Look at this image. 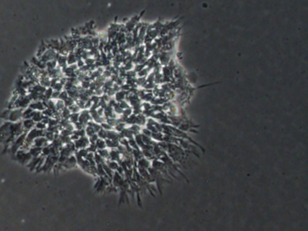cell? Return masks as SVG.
Listing matches in <instances>:
<instances>
[{
    "instance_id": "d4e9b609",
    "label": "cell",
    "mask_w": 308,
    "mask_h": 231,
    "mask_svg": "<svg viewBox=\"0 0 308 231\" xmlns=\"http://www.w3.org/2000/svg\"><path fill=\"white\" fill-rule=\"evenodd\" d=\"M95 145H96L97 149H104V148H107V146H106V142H105V140H103V139L99 138V139L96 141Z\"/></svg>"
},
{
    "instance_id": "e575fe53",
    "label": "cell",
    "mask_w": 308,
    "mask_h": 231,
    "mask_svg": "<svg viewBox=\"0 0 308 231\" xmlns=\"http://www.w3.org/2000/svg\"><path fill=\"white\" fill-rule=\"evenodd\" d=\"M100 127H101V128H102V129L106 130V131H109V130L114 129V128L112 127L110 125H109V124L107 123L106 121H105V122H102L101 124H100Z\"/></svg>"
},
{
    "instance_id": "5bb4252c",
    "label": "cell",
    "mask_w": 308,
    "mask_h": 231,
    "mask_svg": "<svg viewBox=\"0 0 308 231\" xmlns=\"http://www.w3.org/2000/svg\"><path fill=\"white\" fill-rule=\"evenodd\" d=\"M129 92H127V91H123V90H118L115 93L114 95V98L117 102H119V101H122V100H126V98L127 96L128 95Z\"/></svg>"
},
{
    "instance_id": "cb8c5ba5",
    "label": "cell",
    "mask_w": 308,
    "mask_h": 231,
    "mask_svg": "<svg viewBox=\"0 0 308 231\" xmlns=\"http://www.w3.org/2000/svg\"><path fill=\"white\" fill-rule=\"evenodd\" d=\"M141 128H142V127L137 125V124H135V125H131V126L129 127V129L131 130V132L133 133L134 135H138V134H140Z\"/></svg>"
},
{
    "instance_id": "b9f144b4",
    "label": "cell",
    "mask_w": 308,
    "mask_h": 231,
    "mask_svg": "<svg viewBox=\"0 0 308 231\" xmlns=\"http://www.w3.org/2000/svg\"><path fill=\"white\" fill-rule=\"evenodd\" d=\"M98 139H99V137H98V135H97V134H94V135H91V137H89V140H90V143H91V144H95L96 141H97Z\"/></svg>"
},
{
    "instance_id": "3957f363",
    "label": "cell",
    "mask_w": 308,
    "mask_h": 231,
    "mask_svg": "<svg viewBox=\"0 0 308 231\" xmlns=\"http://www.w3.org/2000/svg\"><path fill=\"white\" fill-rule=\"evenodd\" d=\"M74 145L76 147V150H79V149H82V148H87L89 146V145H90V140H89V137H87V135H85V137H80L79 139L75 140L74 142Z\"/></svg>"
},
{
    "instance_id": "8d00e7d4",
    "label": "cell",
    "mask_w": 308,
    "mask_h": 231,
    "mask_svg": "<svg viewBox=\"0 0 308 231\" xmlns=\"http://www.w3.org/2000/svg\"><path fill=\"white\" fill-rule=\"evenodd\" d=\"M69 96H68V92L66 91V90H62L61 92H60V96H59V99H61V100H62V101H64V100L65 99H66L67 98H68Z\"/></svg>"
},
{
    "instance_id": "83f0119b",
    "label": "cell",
    "mask_w": 308,
    "mask_h": 231,
    "mask_svg": "<svg viewBox=\"0 0 308 231\" xmlns=\"http://www.w3.org/2000/svg\"><path fill=\"white\" fill-rule=\"evenodd\" d=\"M69 109H70V113H80V112H81V108H79V106L78 105H77L76 103H74L73 105H72V106H69V108H68Z\"/></svg>"
},
{
    "instance_id": "4fadbf2b",
    "label": "cell",
    "mask_w": 308,
    "mask_h": 231,
    "mask_svg": "<svg viewBox=\"0 0 308 231\" xmlns=\"http://www.w3.org/2000/svg\"><path fill=\"white\" fill-rule=\"evenodd\" d=\"M51 78L48 75H42L39 77V84L45 88H50Z\"/></svg>"
},
{
    "instance_id": "f546056e",
    "label": "cell",
    "mask_w": 308,
    "mask_h": 231,
    "mask_svg": "<svg viewBox=\"0 0 308 231\" xmlns=\"http://www.w3.org/2000/svg\"><path fill=\"white\" fill-rule=\"evenodd\" d=\"M97 135H98V137L100 138V139H103V140L107 139V131H106V130H104V129H102V128L97 133Z\"/></svg>"
},
{
    "instance_id": "2e32d148",
    "label": "cell",
    "mask_w": 308,
    "mask_h": 231,
    "mask_svg": "<svg viewBox=\"0 0 308 231\" xmlns=\"http://www.w3.org/2000/svg\"><path fill=\"white\" fill-rule=\"evenodd\" d=\"M105 142H106L107 148H109V149H117V146L119 145V142H118V141H113V140L106 139Z\"/></svg>"
},
{
    "instance_id": "484cf974",
    "label": "cell",
    "mask_w": 308,
    "mask_h": 231,
    "mask_svg": "<svg viewBox=\"0 0 308 231\" xmlns=\"http://www.w3.org/2000/svg\"><path fill=\"white\" fill-rule=\"evenodd\" d=\"M57 67V62L55 60H52L46 62V70H52Z\"/></svg>"
},
{
    "instance_id": "e0dca14e",
    "label": "cell",
    "mask_w": 308,
    "mask_h": 231,
    "mask_svg": "<svg viewBox=\"0 0 308 231\" xmlns=\"http://www.w3.org/2000/svg\"><path fill=\"white\" fill-rule=\"evenodd\" d=\"M43 118H44V115L42 113V111H34V113H33L31 119H33L35 123H37V122L42 121Z\"/></svg>"
},
{
    "instance_id": "7a4b0ae2",
    "label": "cell",
    "mask_w": 308,
    "mask_h": 231,
    "mask_svg": "<svg viewBox=\"0 0 308 231\" xmlns=\"http://www.w3.org/2000/svg\"><path fill=\"white\" fill-rule=\"evenodd\" d=\"M56 55H57V52H56V51L48 48V49L45 51V52L44 53V54L41 56L39 59H40V60L42 61V62H47L52 61V60H55Z\"/></svg>"
},
{
    "instance_id": "52a82bcc",
    "label": "cell",
    "mask_w": 308,
    "mask_h": 231,
    "mask_svg": "<svg viewBox=\"0 0 308 231\" xmlns=\"http://www.w3.org/2000/svg\"><path fill=\"white\" fill-rule=\"evenodd\" d=\"M28 108H30L34 111H44L46 108V106L44 102L40 101V100H36V101H32L29 104Z\"/></svg>"
},
{
    "instance_id": "277c9868",
    "label": "cell",
    "mask_w": 308,
    "mask_h": 231,
    "mask_svg": "<svg viewBox=\"0 0 308 231\" xmlns=\"http://www.w3.org/2000/svg\"><path fill=\"white\" fill-rule=\"evenodd\" d=\"M91 120H92V119H91V117L89 109L81 110V112L79 113V121L78 122L83 124L84 126H87V123Z\"/></svg>"
},
{
    "instance_id": "4316f807",
    "label": "cell",
    "mask_w": 308,
    "mask_h": 231,
    "mask_svg": "<svg viewBox=\"0 0 308 231\" xmlns=\"http://www.w3.org/2000/svg\"><path fill=\"white\" fill-rule=\"evenodd\" d=\"M69 120L70 123L75 124L79 121V113H72L69 117Z\"/></svg>"
},
{
    "instance_id": "74e56055",
    "label": "cell",
    "mask_w": 308,
    "mask_h": 231,
    "mask_svg": "<svg viewBox=\"0 0 308 231\" xmlns=\"http://www.w3.org/2000/svg\"><path fill=\"white\" fill-rule=\"evenodd\" d=\"M140 133L142 135H146V137H151V135H152V132L150 131L149 129H147L146 127H142Z\"/></svg>"
},
{
    "instance_id": "ba28073f",
    "label": "cell",
    "mask_w": 308,
    "mask_h": 231,
    "mask_svg": "<svg viewBox=\"0 0 308 231\" xmlns=\"http://www.w3.org/2000/svg\"><path fill=\"white\" fill-rule=\"evenodd\" d=\"M136 166L148 170L151 167V161H150V160H148V159L145 158V157H142V158H140L138 160L137 163H136Z\"/></svg>"
},
{
    "instance_id": "603a6c76",
    "label": "cell",
    "mask_w": 308,
    "mask_h": 231,
    "mask_svg": "<svg viewBox=\"0 0 308 231\" xmlns=\"http://www.w3.org/2000/svg\"><path fill=\"white\" fill-rule=\"evenodd\" d=\"M54 104H55V108H56V111L58 112H61L64 108H65V105H64V101H62V100L61 99H57L54 101Z\"/></svg>"
},
{
    "instance_id": "8992f818",
    "label": "cell",
    "mask_w": 308,
    "mask_h": 231,
    "mask_svg": "<svg viewBox=\"0 0 308 231\" xmlns=\"http://www.w3.org/2000/svg\"><path fill=\"white\" fill-rule=\"evenodd\" d=\"M21 122H22V127H23V133L29 132L35 126V122L33 119H31V118H29V119H22Z\"/></svg>"
},
{
    "instance_id": "30bf717a",
    "label": "cell",
    "mask_w": 308,
    "mask_h": 231,
    "mask_svg": "<svg viewBox=\"0 0 308 231\" xmlns=\"http://www.w3.org/2000/svg\"><path fill=\"white\" fill-rule=\"evenodd\" d=\"M55 61L57 62V67L60 69H63L67 66V58L64 55H61L57 52V55L55 57Z\"/></svg>"
},
{
    "instance_id": "f1b7e54d",
    "label": "cell",
    "mask_w": 308,
    "mask_h": 231,
    "mask_svg": "<svg viewBox=\"0 0 308 231\" xmlns=\"http://www.w3.org/2000/svg\"><path fill=\"white\" fill-rule=\"evenodd\" d=\"M85 133H86V135H87L88 137H90L91 135H94V134H97L95 131H94L93 127H90V126H86V127H85Z\"/></svg>"
},
{
    "instance_id": "ab89813d",
    "label": "cell",
    "mask_w": 308,
    "mask_h": 231,
    "mask_svg": "<svg viewBox=\"0 0 308 231\" xmlns=\"http://www.w3.org/2000/svg\"><path fill=\"white\" fill-rule=\"evenodd\" d=\"M104 94V91L102 90V88H96L95 90H94V95L95 96H98V97H101L102 95Z\"/></svg>"
},
{
    "instance_id": "60d3db41",
    "label": "cell",
    "mask_w": 308,
    "mask_h": 231,
    "mask_svg": "<svg viewBox=\"0 0 308 231\" xmlns=\"http://www.w3.org/2000/svg\"><path fill=\"white\" fill-rule=\"evenodd\" d=\"M60 92H61V91L53 90V91H52V98H51V99H52V100H54V101H55V100H57V99H59V96H60Z\"/></svg>"
},
{
    "instance_id": "d590c367",
    "label": "cell",
    "mask_w": 308,
    "mask_h": 231,
    "mask_svg": "<svg viewBox=\"0 0 308 231\" xmlns=\"http://www.w3.org/2000/svg\"><path fill=\"white\" fill-rule=\"evenodd\" d=\"M84 62H85V65H87V66H92V65H94V63H95V60H94V58L92 57H89L87 58L86 60H84Z\"/></svg>"
},
{
    "instance_id": "d6a6232c",
    "label": "cell",
    "mask_w": 308,
    "mask_h": 231,
    "mask_svg": "<svg viewBox=\"0 0 308 231\" xmlns=\"http://www.w3.org/2000/svg\"><path fill=\"white\" fill-rule=\"evenodd\" d=\"M34 127L36 128V129H39V130H44H44L46 129V127H47V126L45 125L44 123H43L42 121H41V122H37V123H35V126H34Z\"/></svg>"
},
{
    "instance_id": "7bdbcfd3",
    "label": "cell",
    "mask_w": 308,
    "mask_h": 231,
    "mask_svg": "<svg viewBox=\"0 0 308 231\" xmlns=\"http://www.w3.org/2000/svg\"><path fill=\"white\" fill-rule=\"evenodd\" d=\"M76 65H77V66H78V68H79V69H81V67H83L84 65H85L84 60H82V59H79V60L77 61V62H76Z\"/></svg>"
},
{
    "instance_id": "8fae6325",
    "label": "cell",
    "mask_w": 308,
    "mask_h": 231,
    "mask_svg": "<svg viewBox=\"0 0 308 231\" xmlns=\"http://www.w3.org/2000/svg\"><path fill=\"white\" fill-rule=\"evenodd\" d=\"M108 160H111V161H116V162H119L121 160V155L119 151L117 149H110L109 150V159Z\"/></svg>"
},
{
    "instance_id": "9a60e30c",
    "label": "cell",
    "mask_w": 308,
    "mask_h": 231,
    "mask_svg": "<svg viewBox=\"0 0 308 231\" xmlns=\"http://www.w3.org/2000/svg\"><path fill=\"white\" fill-rule=\"evenodd\" d=\"M34 113V110L31 109L30 108H26L23 109V113H22V119H29V118H32Z\"/></svg>"
},
{
    "instance_id": "5b68a950",
    "label": "cell",
    "mask_w": 308,
    "mask_h": 231,
    "mask_svg": "<svg viewBox=\"0 0 308 231\" xmlns=\"http://www.w3.org/2000/svg\"><path fill=\"white\" fill-rule=\"evenodd\" d=\"M62 165L66 169H72V168H74L76 165H78V163H77V159L75 157L74 155H70L65 161L62 163Z\"/></svg>"
},
{
    "instance_id": "7402d4cb",
    "label": "cell",
    "mask_w": 308,
    "mask_h": 231,
    "mask_svg": "<svg viewBox=\"0 0 308 231\" xmlns=\"http://www.w3.org/2000/svg\"><path fill=\"white\" fill-rule=\"evenodd\" d=\"M70 114H72V113H70V109H69L68 108H66V106H65V108L60 112L61 118H62V119H69V117H70Z\"/></svg>"
},
{
    "instance_id": "9c48e42d",
    "label": "cell",
    "mask_w": 308,
    "mask_h": 231,
    "mask_svg": "<svg viewBox=\"0 0 308 231\" xmlns=\"http://www.w3.org/2000/svg\"><path fill=\"white\" fill-rule=\"evenodd\" d=\"M33 145H34V146H36V147L43 148V147H44V146L49 145V142L47 141V139H46L44 137H37V138H35V139L34 140Z\"/></svg>"
},
{
    "instance_id": "d6986e66",
    "label": "cell",
    "mask_w": 308,
    "mask_h": 231,
    "mask_svg": "<svg viewBox=\"0 0 308 231\" xmlns=\"http://www.w3.org/2000/svg\"><path fill=\"white\" fill-rule=\"evenodd\" d=\"M67 58V65H72V64H76L77 62V58L74 54V52H69L68 55L66 56Z\"/></svg>"
},
{
    "instance_id": "44dd1931",
    "label": "cell",
    "mask_w": 308,
    "mask_h": 231,
    "mask_svg": "<svg viewBox=\"0 0 308 231\" xmlns=\"http://www.w3.org/2000/svg\"><path fill=\"white\" fill-rule=\"evenodd\" d=\"M105 163H106V164L108 165V166H109L112 171H116L117 169V167L119 166L118 163L116 162V161H111V160H106Z\"/></svg>"
},
{
    "instance_id": "4dcf8cb0",
    "label": "cell",
    "mask_w": 308,
    "mask_h": 231,
    "mask_svg": "<svg viewBox=\"0 0 308 231\" xmlns=\"http://www.w3.org/2000/svg\"><path fill=\"white\" fill-rule=\"evenodd\" d=\"M128 142V145L129 146L132 148V149H140V148L138 147V145H137V143H136V141L134 138H131V139H128L127 140Z\"/></svg>"
},
{
    "instance_id": "836d02e7",
    "label": "cell",
    "mask_w": 308,
    "mask_h": 231,
    "mask_svg": "<svg viewBox=\"0 0 308 231\" xmlns=\"http://www.w3.org/2000/svg\"><path fill=\"white\" fill-rule=\"evenodd\" d=\"M91 82V81H89V80H81L80 83V86L83 88V90H88V88H90Z\"/></svg>"
},
{
    "instance_id": "6da1fadb",
    "label": "cell",
    "mask_w": 308,
    "mask_h": 231,
    "mask_svg": "<svg viewBox=\"0 0 308 231\" xmlns=\"http://www.w3.org/2000/svg\"><path fill=\"white\" fill-rule=\"evenodd\" d=\"M22 113H23L22 108H13V109L7 108L1 114L0 117L10 123H16L22 121Z\"/></svg>"
},
{
    "instance_id": "ac0fdd59",
    "label": "cell",
    "mask_w": 308,
    "mask_h": 231,
    "mask_svg": "<svg viewBox=\"0 0 308 231\" xmlns=\"http://www.w3.org/2000/svg\"><path fill=\"white\" fill-rule=\"evenodd\" d=\"M97 153H99V155L101 156L105 161L106 160L109 159V150L108 149V148H104V149H98Z\"/></svg>"
},
{
    "instance_id": "7c38bea8",
    "label": "cell",
    "mask_w": 308,
    "mask_h": 231,
    "mask_svg": "<svg viewBox=\"0 0 308 231\" xmlns=\"http://www.w3.org/2000/svg\"><path fill=\"white\" fill-rule=\"evenodd\" d=\"M45 44L49 49H52L57 52L59 49V46H60V39H52L49 41H46Z\"/></svg>"
},
{
    "instance_id": "f35d334b",
    "label": "cell",
    "mask_w": 308,
    "mask_h": 231,
    "mask_svg": "<svg viewBox=\"0 0 308 231\" xmlns=\"http://www.w3.org/2000/svg\"><path fill=\"white\" fill-rule=\"evenodd\" d=\"M52 90H56V91H62V90H63V85L58 81L57 83H56L54 86H53Z\"/></svg>"
},
{
    "instance_id": "ffe728a7",
    "label": "cell",
    "mask_w": 308,
    "mask_h": 231,
    "mask_svg": "<svg viewBox=\"0 0 308 231\" xmlns=\"http://www.w3.org/2000/svg\"><path fill=\"white\" fill-rule=\"evenodd\" d=\"M47 49H48V47H47V45H46V44H45V42L44 43H42V44H41V45L39 46V48H38V51H37V53H36V57L39 59L41 56H42L43 54H44V53L45 52V51L47 50Z\"/></svg>"
},
{
    "instance_id": "1f68e13d",
    "label": "cell",
    "mask_w": 308,
    "mask_h": 231,
    "mask_svg": "<svg viewBox=\"0 0 308 231\" xmlns=\"http://www.w3.org/2000/svg\"><path fill=\"white\" fill-rule=\"evenodd\" d=\"M74 103H75V100L73 98H70V97H68L66 99L64 100V105H65L66 108H69V106L73 105Z\"/></svg>"
}]
</instances>
